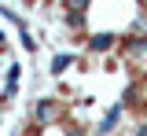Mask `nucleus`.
I'll list each match as a JSON object with an SVG mask.
<instances>
[{
    "label": "nucleus",
    "mask_w": 147,
    "mask_h": 136,
    "mask_svg": "<svg viewBox=\"0 0 147 136\" xmlns=\"http://www.w3.org/2000/svg\"><path fill=\"white\" fill-rule=\"evenodd\" d=\"M114 33H96V37H88V48L92 52H110V48H114Z\"/></svg>",
    "instance_id": "obj_1"
},
{
    "label": "nucleus",
    "mask_w": 147,
    "mask_h": 136,
    "mask_svg": "<svg viewBox=\"0 0 147 136\" xmlns=\"http://www.w3.org/2000/svg\"><path fill=\"white\" fill-rule=\"evenodd\" d=\"M125 55H132V59L147 55V37H129L125 40Z\"/></svg>",
    "instance_id": "obj_2"
},
{
    "label": "nucleus",
    "mask_w": 147,
    "mask_h": 136,
    "mask_svg": "<svg viewBox=\"0 0 147 136\" xmlns=\"http://www.w3.org/2000/svg\"><path fill=\"white\" fill-rule=\"evenodd\" d=\"M118 118H121V103H118V107H110L107 114H103V121H99V133H114Z\"/></svg>",
    "instance_id": "obj_3"
},
{
    "label": "nucleus",
    "mask_w": 147,
    "mask_h": 136,
    "mask_svg": "<svg viewBox=\"0 0 147 136\" xmlns=\"http://www.w3.org/2000/svg\"><path fill=\"white\" fill-rule=\"evenodd\" d=\"M55 118V103L52 99H40V103H37V121H52Z\"/></svg>",
    "instance_id": "obj_4"
},
{
    "label": "nucleus",
    "mask_w": 147,
    "mask_h": 136,
    "mask_svg": "<svg viewBox=\"0 0 147 136\" xmlns=\"http://www.w3.org/2000/svg\"><path fill=\"white\" fill-rule=\"evenodd\" d=\"M88 7V0H66V11H70V19H81V11Z\"/></svg>",
    "instance_id": "obj_5"
},
{
    "label": "nucleus",
    "mask_w": 147,
    "mask_h": 136,
    "mask_svg": "<svg viewBox=\"0 0 147 136\" xmlns=\"http://www.w3.org/2000/svg\"><path fill=\"white\" fill-rule=\"evenodd\" d=\"M70 63H74V55H55V59H52V70L59 74V70H66Z\"/></svg>",
    "instance_id": "obj_6"
},
{
    "label": "nucleus",
    "mask_w": 147,
    "mask_h": 136,
    "mask_svg": "<svg viewBox=\"0 0 147 136\" xmlns=\"http://www.w3.org/2000/svg\"><path fill=\"white\" fill-rule=\"evenodd\" d=\"M136 136H147V121H144V125H140V129H136Z\"/></svg>",
    "instance_id": "obj_7"
},
{
    "label": "nucleus",
    "mask_w": 147,
    "mask_h": 136,
    "mask_svg": "<svg viewBox=\"0 0 147 136\" xmlns=\"http://www.w3.org/2000/svg\"><path fill=\"white\" fill-rule=\"evenodd\" d=\"M70 136H85V133H81V129H74V133H70Z\"/></svg>",
    "instance_id": "obj_8"
},
{
    "label": "nucleus",
    "mask_w": 147,
    "mask_h": 136,
    "mask_svg": "<svg viewBox=\"0 0 147 136\" xmlns=\"http://www.w3.org/2000/svg\"><path fill=\"white\" fill-rule=\"evenodd\" d=\"M0 48H4V33H0Z\"/></svg>",
    "instance_id": "obj_9"
}]
</instances>
